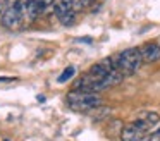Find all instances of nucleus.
Segmentation results:
<instances>
[{
    "label": "nucleus",
    "mask_w": 160,
    "mask_h": 141,
    "mask_svg": "<svg viewBox=\"0 0 160 141\" xmlns=\"http://www.w3.org/2000/svg\"><path fill=\"white\" fill-rule=\"evenodd\" d=\"M67 105L69 108H72L74 112H93L95 108L102 105V100L97 93H86V91H71L67 95Z\"/></svg>",
    "instance_id": "f257e3e1"
},
{
    "label": "nucleus",
    "mask_w": 160,
    "mask_h": 141,
    "mask_svg": "<svg viewBox=\"0 0 160 141\" xmlns=\"http://www.w3.org/2000/svg\"><path fill=\"white\" fill-rule=\"evenodd\" d=\"M36 5H38L40 12H47L50 7H53V0H35Z\"/></svg>",
    "instance_id": "9b49d317"
},
{
    "label": "nucleus",
    "mask_w": 160,
    "mask_h": 141,
    "mask_svg": "<svg viewBox=\"0 0 160 141\" xmlns=\"http://www.w3.org/2000/svg\"><path fill=\"white\" fill-rule=\"evenodd\" d=\"M143 141H160V129H157L155 133L148 134V136H146Z\"/></svg>",
    "instance_id": "f8f14e48"
},
{
    "label": "nucleus",
    "mask_w": 160,
    "mask_h": 141,
    "mask_svg": "<svg viewBox=\"0 0 160 141\" xmlns=\"http://www.w3.org/2000/svg\"><path fill=\"white\" fill-rule=\"evenodd\" d=\"M74 74H76V67H74V65H69V67L64 69V72L59 76V79H57V81H59V83H67Z\"/></svg>",
    "instance_id": "9d476101"
},
{
    "label": "nucleus",
    "mask_w": 160,
    "mask_h": 141,
    "mask_svg": "<svg viewBox=\"0 0 160 141\" xmlns=\"http://www.w3.org/2000/svg\"><path fill=\"white\" fill-rule=\"evenodd\" d=\"M143 62H157L160 60V45L157 43H146L139 48Z\"/></svg>",
    "instance_id": "0eeeda50"
},
{
    "label": "nucleus",
    "mask_w": 160,
    "mask_h": 141,
    "mask_svg": "<svg viewBox=\"0 0 160 141\" xmlns=\"http://www.w3.org/2000/svg\"><path fill=\"white\" fill-rule=\"evenodd\" d=\"M5 5H7V0H0V21H2V16H4L2 10L5 9Z\"/></svg>",
    "instance_id": "ddd939ff"
},
{
    "label": "nucleus",
    "mask_w": 160,
    "mask_h": 141,
    "mask_svg": "<svg viewBox=\"0 0 160 141\" xmlns=\"http://www.w3.org/2000/svg\"><path fill=\"white\" fill-rule=\"evenodd\" d=\"M150 124H146L145 120L136 119L134 122L128 124L122 127L121 131V141H143L150 133Z\"/></svg>",
    "instance_id": "7ed1b4c3"
},
{
    "label": "nucleus",
    "mask_w": 160,
    "mask_h": 141,
    "mask_svg": "<svg viewBox=\"0 0 160 141\" xmlns=\"http://www.w3.org/2000/svg\"><path fill=\"white\" fill-rule=\"evenodd\" d=\"M53 12H55L57 19L64 24V26H72L76 21V12H72L71 9H67L62 2L53 3Z\"/></svg>",
    "instance_id": "423d86ee"
},
{
    "label": "nucleus",
    "mask_w": 160,
    "mask_h": 141,
    "mask_svg": "<svg viewBox=\"0 0 160 141\" xmlns=\"http://www.w3.org/2000/svg\"><path fill=\"white\" fill-rule=\"evenodd\" d=\"M16 5L19 7V12H21V16H22L24 26H29L31 23H35L36 17L42 14L35 0H18V2H16Z\"/></svg>",
    "instance_id": "39448f33"
},
{
    "label": "nucleus",
    "mask_w": 160,
    "mask_h": 141,
    "mask_svg": "<svg viewBox=\"0 0 160 141\" xmlns=\"http://www.w3.org/2000/svg\"><path fill=\"white\" fill-rule=\"evenodd\" d=\"M60 2L64 3V5L67 7V9H71L72 12H81V10L86 7V3H84V0H60Z\"/></svg>",
    "instance_id": "6e6552de"
},
{
    "label": "nucleus",
    "mask_w": 160,
    "mask_h": 141,
    "mask_svg": "<svg viewBox=\"0 0 160 141\" xmlns=\"http://www.w3.org/2000/svg\"><path fill=\"white\" fill-rule=\"evenodd\" d=\"M93 2H97V0H84V3H86V5H90V3H93Z\"/></svg>",
    "instance_id": "4468645a"
},
{
    "label": "nucleus",
    "mask_w": 160,
    "mask_h": 141,
    "mask_svg": "<svg viewBox=\"0 0 160 141\" xmlns=\"http://www.w3.org/2000/svg\"><path fill=\"white\" fill-rule=\"evenodd\" d=\"M115 67L122 72V74H134L143 64V57L139 48H126L121 53H117L114 57Z\"/></svg>",
    "instance_id": "f03ea898"
},
{
    "label": "nucleus",
    "mask_w": 160,
    "mask_h": 141,
    "mask_svg": "<svg viewBox=\"0 0 160 141\" xmlns=\"http://www.w3.org/2000/svg\"><path fill=\"white\" fill-rule=\"evenodd\" d=\"M0 23H2L4 28H7V29H11V31H19V29H22V28H26L24 21H22V16H21V12H19V7L16 5V2L4 10V16H2V21H0Z\"/></svg>",
    "instance_id": "20e7f679"
},
{
    "label": "nucleus",
    "mask_w": 160,
    "mask_h": 141,
    "mask_svg": "<svg viewBox=\"0 0 160 141\" xmlns=\"http://www.w3.org/2000/svg\"><path fill=\"white\" fill-rule=\"evenodd\" d=\"M138 119L145 120L146 124H150V126H155V124H158L160 115H158L157 112H139Z\"/></svg>",
    "instance_id": "1a4fd4ad"
}]
</instances>
